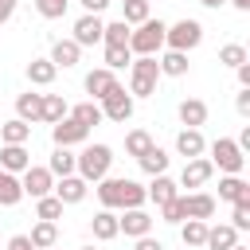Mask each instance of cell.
I'll list each match as a JSON object with an SVG mask.
<instances>
[{"mask_svg": "<svg viewBox=\"0 0 250 250\" xmlns=\"http://www.w3.org/2000/svg\"><path fill=\"white\" fill-rule=\"evenodd\" d=\"M98 199L105 211H113V207L133 211L145 203V188L137 180H125V176H105V180H98Z\"/></svg>", "mask_w": 250, "mask_h": 250, "instance_id": "obj_1", "label": "cell"}, {"mask_svg": "<svg viewBox=\"0 0 250 250\" xmlns=\"http://www.w3.org/2000/svg\"><path fill=\"white\" fill-rule=\"evenodd\" d=\"M109 164H113L109 145H86V148H82V156H74V168H78V176H82L86 184L105 180V176H109Z\"/></svg>", "mask_w": 250, "mask_h": 250, "instance_id": "obj_2", "label": "cell"}, {"mask_svg": "<svg viewBox=\"0 0 250 250\" xmlns=\"http://www.w3.org/2000/svg\"><path fill=\"white\" fill-rule=\"evenodd\" d=\"M164 31L168 23L148 16L145 23H137V31H129V55H156L164 47Z\"/></svg>", "mask_w": 250, "mask_h": 250, "instance_id": "obj_3", "label": "cell"}, {"mask_svg": "<svg viewBox=\"0 0 250 250\" xmlns=\"http://www.w3.org/2000/svg\"><path fill=\"white\" fill-rule=\"evenodd\" d=\"M129 94L133 98H148L156 94V78H160V66H156V55H141L129 62Z\"/></svg>", "mask_w": 250, "mask_h": 250, "instance_id": "obj_4", "label": "cell"}, {"mask_svg": "<svg viewBox=\"0 0 250 250\" xmlns=\"http://www.w3.org/2000/svg\"><path fill=\"white\" fill-rule=\"evenodd\" d=\"M199 39H203V27H199V20H180V23H172L168 31H164V43H168V51H191V47H199Z\"/></svg>", "mask_w": 250, "mask_h": 250, "instance_id": "obj_5", "label": "cell"}, {"mask_svg": "<svg viewBox=\"0 0 250 250\" xmlns=\"http://www.w3.org/2000/svg\"><path fill=\"white\" fill-rule=\"evenodd\" d=\"M242 164H246V156H242V148H238L234 141L219 137V141L211 145V168H219V172H227V176H238Z\"/></svg>", "mask_w": 250, "mask_h": 250, "instance_id": "obj_6", "label": "cell"}, {"mask_svg": "<svg viewBox=\"0 0 250 250\" xmlns=\"http://www.w3.org/2000/svg\"><path fill=\"white\" fill-rule=\"evenodd\" d=\"M102 117H109V121H129V117H133V94H125L121 86H113V90L102 98Z\"/></svg>", "mask_w": 250, "mask_h": 250, "instance_id": "obj_7", "label": "cell"}, {"mask_svg": "<svg viewBox=\"0 0 250 250\" xmlns=\"http://www.w3.org/2000/svg\"><path fill=\"white\" fill-rule=\"evenodd\" d=\"M20 188H23V195H31V199H43V195H51V188H55V176L47 172V168H27L23 172V180H20Z\"/></svg>", "mask_w": 250, "mask_h": 250, "instance_id": "obj_8", "label": "cell"}, {"mask_svg": "<svg viewBox=\"0 0 250 250\" xmlns=\"http://www.w3.org/2000/svg\"><path fill=\"white\" fill-rule=\"evenodd\" d=\"M55 148H70V145H82L86 137H90V129L86 125H78L74 117H62V121H55Z\"/></svg>", "mask_w": 250, "mask_h": 250, "instance_id": "obj_9", "label": "cell"}, {"mask_svg": "<svg viewBox=\"0 0 250 250\" xmlns=\"http://www.w3.org/2000/svg\"><path fill=\"white\" fill-rule=\"evenodd\" d=\"M117 230H125L129 238H145V234L152 230V215L141 211V207H133V211H125V215L117 219Z\"/></svg>", "mask_w": 250, "mask_h": 250, "instance_id": "obj_10", "label": "cell"}, {"mask_svg": "<svg viewBox=\"0 0 250 250\" xmlns=\"http://www.w3.org/2000/svg\"><path fill=\"white\" fill-rule=\"evenodd\" d=\"M180 203H184V215L188 219H211L215 215V199L207 195V191H191V195H180Z\"/></svg>", "mask_w": 250, "mask_h": 250, "instance_id": "obj_11", "label": "cell"}, {"mask_svg": "<svg viewBox=\"0 0 250 250\" xmlns=\"http://www.w3.org/2000/svg\"><path fill=\"white\" fill-rule=\"evenodd\" d=\"M102 31H105V23L98 16H82L74 23V43L78 47H94V43H102Z\"/></svg>", "mask_w": 250, "mask_h": 250, "instance_id": "obj_12", "label": "cell"}, {"mask_svg": "<svg viewBox=\"0 0 250 250\" xmlns=\"http://www.w3.org/2000/svg\"><path fill=\"white\" fill-rule=\"evenodd\" d=\"M31 168V156H27V148L23 145H4L0 148V172H27Z\"/></svg>", "mask_w": 250, "mask_h": 250, "instance_id": "obj_13", "label": "cell"}, {"mask_svg": "<svg viewBox=\"0 0 250 250\" xmlns=\"http://www.w3.org/2000/svg\"><path fill=\"white\" fill-rule=\"evenodd\" d=\"M211 172H215V168H211V160L195 156V160H188V164H184V172H180V184H184V188H203V184L211 180Z\"/></svg>", "mask_w": 250, "mask_h": 250, "instance_id": "obj_14", "label": "cell"}, {"mask_svg": "<svg viewBox=\"0 0 250 250\" xmlns=\"http://www.w3.org/2000/svg\"><path fill=\"white\" fill-rule=\"evenodd\" d=\"M86 188H90V184H86L82 176H62V180L55 184V199H59V203H82V199H86Z\"/></svg>", "mask_w": 250, "mask_h": 250, "instance_id": "obj_15", "label": "cell"}, {"mask_svg": "<svg viewBox=\"0 0 250 250\" xmlns=\"http://www.w3.org/2000/svg\"><path fill=\"white\" fill-rule=\"evenodd\" d=\"M113 86H117V78H113V70H105V66H98V70L86 74V94H90L94 102H102Z\"/></svg>", "mask_w": 250, "mask_h": 250, "instance_id": "obj_16", "label": "cell"}, {"mask_svg": "<svg viewBox=\"0 0 250 250\" xmlns=\"http://www.w3.org/2000/svg\"><path fill=\"white\" fill-rule=\"evenodd\" d=\"M207 250H230V246H238V230L230 227V223H219V227H207V242H203Z\"/></svg>", "mask_w": 250, "mask_h": 250, "instance_id": "obj_17", "label": "cell"}, {"mask_svg": "<svg viewBox=\"0 0 250 250\" xmlns=\"http://www.w3.org/2000/svg\"><path fill=\"white\" fill-rule=\"evenodd\" d=\"M203 133L199 129H180V137H176V152L180 156H188V160H195V156H203Z\"/></svg>", "mask_w": 250, "mask_h": 250, "instance_id": "obj_18", "label": "cell"}, {"mask_svg": "<svg viewBox=\"0 0 250 250\" xmlns=\"http://www.w3.org/2000/svg\"><path fill=\"white\" fill-rule=\"evenodd\" d=\"M180 191H176V180H168V176H152V188H145V199H152L156 207H164V203H172Z\"/></svg>", "mask_w": 250, "mask_h": 250, "instance_id": "obj_19", "label": "cell"}, {"mask_svg": "<svg viewBox=\"0 0 250 250\" xmlns=\"http://www.w3.org/2000/svg\"><path fill=\"white\" fill-rule=\"evenodd\" d=\"M219 199L242 203V199H250V184H246L242 176H223V180H219Z\"/></svg>", "mask_w": 250, "mask_h": 250, "instance_id": "obj_20", "label": "cell"}, {"mask_svg": "<svg viewBox=\"0 0 250 250\" xmlns=\"http://www.w3.org/2000/svg\"><path fill=\"white\" fill-rule=\"evenodd\" d=\"M78 55H82V47L74 39H55V47H51V62L55 66H78Z\"/></svg>", "mask_w": 250, "mask_h": 250, "instance_id": "obj_21", "label": "cell"}, {"mask_svg": "<svg viewBox=\"0 0 250 250\" xmlns=\"http://www.w3.org/2000/svg\"><path fill=\"white\" fill-rule=\"evenodd\" d=\"M39 113H43V94H20L16 98V117L20 121H39Z\"/></svg>", "mask_w": 250, "mask_h": 250, "instance_id": "obj_22", "label": "cell"}, {"mask_svg": "<svg viewBox=\"0 0 250 250\" xmlns=\"http://www.w3.org/2000/svg\"><path fill=\"white\" fill-rule=\"evenodd\" d=\"M180 121H184L188 129H199V125L207 121V105H203L199 98H184V102H180Z\"/></svg>", "mask_w": 250, "mask_h": 250, "instance_id": "obj_23", "label": "cell"}, {"mask_svg": "<svg viewBox=\"0 0 250 250\" xmlns=\"http://www.w3.org/2000/svg\"><path fill=\"white\" fill-rule=\"evenodd\" d=\"M90 227H94V238L98 242H109V238H117L121 230H117V215L113 211H98L94 219H90Z\"/></svg>", "mask_w": 250, "mask_h": 250, "instance_id": "obj_24", "label": "cell"}, {"mask_svg": "<svg viewBox=\"0 0 250 250\" xmlns=\"http://www.w3.org/2000/svg\"><path fill=\"white\" fill-rule=\"evenodd\" d=\"M27 242H31L35 250H51V246L59 242V227H55V223H43V219H39V223L31 227V234H27Z\"/></svg>", "mask_w": 250, "mask_h": 250, "instance_id": "obj_25", "label": "cell"}, {"mask_svg": "<svg viewBox=\"0 0 250 250\" xmlns=\"http://www.w3.org/2000/svg\"><path fill=\"white\" fill-rule=\"evenodd\" d=\"M55 74H59V66H55L51 59H31V62H27V78H31L35 86H51Z\"/></svg>", "mask_w": 250, "mask_h": 250, "instance_id": "obj_26", "label": "cell"}, {"mask_svg": "<svg viewBox=\"0 0 250 250\" xmlns=\"http://www.w3.org/2000/svg\"><path fill=\"white\" fill-rule=\"evenodd\" d=\"M27 137H31V125L20 121V117L0 125V141H4V145H27Z\"/></svg>", "mask_w": 250, "mask_h": 250, "instance_id": "obj_27", "label": "cell"}, {"mask_svg": "<svg viewBox=\"0 0 250 250\" xmlns=\"http://www.w3.org/2000/svg\"><path fill=\"white\" fill-rule=\"evenodd\" d=\"M23 199V188H20V180L12 176V172H0V207H16Z\"/></svg>", "mask_w": 250, "mask_h": 250, "instance_id": "obj_28", "label": "cell"}, {"mask_svg": "<svg viewBox=\"0 0 250 250\" xmlns=\"http://www.w3.org/2000/svg\"><path fill=\"white\" fill-rule=\"evenodd\" d=\"M129 23L125 20H113V23H105V31H102V43L105 47H129Z\"/></svg>", "mask_w": 250, "mask_h": 250, "instance_id": "obj_29", "label": "cell"}, {"mask_svg": "<svg viewBox=\"0 0 250 250\" xmlns=\"http://www.w3.org/2000/svg\"><path fill=\"white\" fill-rule=\"evenodd\" d=\"M156 66H160V74L184 78V74H188V55H184V51H168L164 59H156Z\"/></svg>", "mask_w": 250, "mask_h": 250, "instance_id": "obj_30", "label": "cell"}, {"mask_svg": "<svg viewBox=\"0 0 250 250\" xmlns=\"http://www.w3.org/2000/svg\"><path fill=\"white\" fill-rule=\"evenodd\" d=\"M70 109H66V102H62V94H43V113H39V121H62Z\"/></svg>", "mask_w": 250, "mask_h": 250, "instance_id": "obj_31", "label": "cell"}, {"mask_svg": "<svg viewBox=\"0 0 250 250\" xmlns=\"http://www.w3.org/2000/svg\"><path fill=\"white\" fill-rule=\"evenodd\" d=\"M137 160H141V168H145L148 176H164V172H168V152L156 148V145H152L145 156H137Z\"/></svg>", "mask_w": 250, "mask_h": 250, "instance_id": "obj_32", "label": "cell"}, {"mask_svg": "<svg viewBox=\"0 0 250 250\" xmlns=\"http://www.w3.org/2000/svg\"><path fill=\"white\" fill-rule=\"evenodd\" d=\"M180 238H184V246H195V250H199V246L207 242V223H203V219H188V223L180 227Z\"/></svg>", "mask_w": 250, "mask_h": 250, "instance_id": "obj_33", "label": "cell"}, {"mask_svg": "<svg viewBox=\"0 0 250 250\" xmlns=\"http://www.w3.org/2000/svg\"><path fill=\"white\" fill-rule=\"evenodd\" d=\"M66 117H74L78 125H86V129H90V125H98V121H102V105H98V102H82V105H74Z\"/></svg>", "mask_w": 250, "mask_h": 250, "instance_id": "obj_34", "label": "cell"}, {"mask_svg": "<svg viewBox=\"0 0 250 250\" xmlns=\"http://www.w3.org/2000/svg\"><path fill=\"white\" fill-rule=\"evenodd\" d=\"M47 172L51 176H74V156H70V148H55V156H51V164H47Z\"/></svg>", "mask_w": 250, "mask_h": 250, "instance_id": "obj_35", "label": "cell"}, {"mask_svg": "<svg viewBox=\"0 0 250 250\" xmlns=\"http://www.w3.org/2000/svg\"><path fill=\"white\" fill-rule=\"evenodd\" d=\"M148 148H152V137H148L145 129H133V133L125 137V152H129V156H145Z\"/></svg>", "mask_w": 250, "mask_h": 250, "instance_id": "obj_36", "label": "cell"}, {"mask_svg": "<svg viewBox=\"0 0 250 250\" xmlns=\"http://www.w3.org/2000/svg\"><path fill=\"white\" fill-rule=\"evenodd\" d=\"M129 27H137V23H145L148 20V0H133V4H125V16H121Z\"/></svg>", "mask_w": 250, "mask_h": 250, "instance_id": "obj_37", "label": "cell"}, {"mask_svg": "<svg viewBox=\"0 0 250 250\" xmlns=\"http://www.w3.org/2000/svg\"><path fill=\"white\" fill-rule=\"evenodd\" d=\"M129 62H133L129 47H105V70H121V66H129Z\"/></svg>", "mask_w": 250, "mask_h": 250, "instance_id": "obj_38", "label": "cell"}, {"mask_svg": "<svg viewBox=\"0 0 250 250\" xmlns=\"http://www.w3.org/2000/svg\"><path fill=\"white\" fill-rule=\"evenodd\" d=\"M66 8H70V0H35V12H39L43 20H59Z\"/></svg>", "mask_w": 250, "mask_h": 250, "instance_id": "obj_39", "label": "cell"}, {"mask_svg": "<svg viewBox=\"0 0 250 250\" xmlns=\"http://www.w3.org/2000/svg\"><path fill=\"white\" fill-rule=\"evenodd\" d=\"M219 62H227V66H242V62H246V47H242V43H227V47L219 51Z\"/></svg>", "mask_w": 250, "mask_h": 250, "instance_id": "obj_40", "label": "cell"}, {"mask_svg": "<svg viewBox=\"0 0 250 250\" xmlns=\"http://www.w3.org/2000/svg\"><path fill=\"white\" fill-rule=\"evenodd\" d=\"M35 211H39V219H43V223H55V219H59V215H62V203H59V199H55V195H43V199H39V207H35Z\"/></svg>", "mask_w": 250, "mask_h": 250, "instance_id": "obj_41", "label": "cell"}, {"mask_svg": "<svg viewBox=\"0 0 250 250\" xmlns=\"http://www.w3.org/2000/svg\"><path fill=\"white\" fill-rule=\"evenodd\" d=\"M230 227L234 230H250V199L234 203V215H230Z\"/></svg>", "mask_w": 250, "mask_h": 250, "instance_id": "obj_42", "label": "cell"}, {"mask_svg": "<svg viewBox=\"0 0 250 250\" xmlns=\"http://www.w3.org/2000/svg\"><path fill=\"white\" fill-rule=\"evenodd\" d=\"M160 219H164V223H184V219H188V215H184V203H180V195H176L172 203H164V207H160Z\"/></svg>", "mask_w": 250, "mask_h": 250, "instance_id": "obj_43", "label": "cell"}, {"mask_svg": "<svg viewBox=\"0 0 250 250\" xmlns=\"http://www.w3.org/2000/svg\"><path fill=\"white\" fill-rule=\"evenodd\" d=\"M82 8H86V16H102L105 8H109V0H78Z\"/></svg>", "mask_w": 250, "mask_h": 250, "instance_id": "obj_44", "label": "cell"}, {"mask_svg": "<svg viewBox=\"0 0 250 250\" xmlns=\"http://www.w3.org/2000/svg\"><path fill=\"white\" fill-rule=\"evenodd\" d=\"M234 109H238L242 117H250V90H242V94L234 98Z\"/></svg>", "mask_w": 250, "mask_h": 250, "instance_id": "obj_45", "label": "cell"}, {"mask_svg": "<svg viewBox=\"0 0 250 250\" xmlns=\"http://www.w3.org/2000/svg\"><path fill=\"white\" fill-rule=\"evenodd\" d=\"M133 250H164V242H160V238H148V234H145V238H137V246H133Z\"/></svg>", "mask_w": 250, "mask_h": 250, "instance_id": "obj_46", "label": "cell"}, {"mask_svg": "<svg viewBox=\"0 0 250 250\" xmlns=\"http://www.w3.org/2000/svg\"><path fill=\"white\" fill-rule=\"evenodd\" d=\"M8 250H35V246L27 242V234H16V238L8 242Z\"/></svg>", "mask_w": 250, "mask_h": 250, "instance_id": "obj_47", "label": "cell"}, {"mask_svg": "<svg viewBox=\"0 0 250 250\" xmlns=\"http://www.w3.org/2000/svg\"><path fill=\"white\" fill-rule=\"evenodd\" d=\"M12 12H16V0H0V23H8Z\"/></svg>", "mask_w": 250, "mask_h": 250, "instance_id": "obj_48", "label": "cell"}, {"mask_svg": "<svg viewBox=\"0 0 250 250\" xmlns=\"http://www.w3.org/2000/svg\"><path fill=\"white\" fill-rule=\"evenodd\" d=\"M238 70V82H242V90H250V62H242V66H234Z\"/></svg>", "mask_w": 250, "mask_h": 250, "instance_id": "obj_49", "label": "cell"}, {"mask_svg": "<svg viewBox=\"0 0 250 250\" xmlns=\"http://www.w3.org/2000/svg\"><path fill=\"white\" fill-rule=\"evenodd\" d=\"M230 4H234L238 12H250V0H230Z\"/></svg>", "mask_w": 250, "mask_h": 250, "instance_id": "obj_50", "label": "cell"}, {"mask_svg": "<svg viewBox=\"0 0 250 250\" xmlns=\"http://www.w3.org/2000/svg\"><path fill=\"white\" fill-rule=\"evenodd\" d=\"M203 8H219V4H227V0H199Z\"/></svg>", "mask_w": 250, "mask_h": 250, "instance_id": "obj_51", "label": "cell"}, {"mask_svg": "<svg viewBox=\"0 0 250 250\" xmlns=\"http://www.w3.org/2000/svg\"><path fill=\"white\" fill-rule=\"evenodd\" d=\"M230 250H250V246H230Z\"/></svg>", "mask_w": 250, "mask_h": 250, "instance_id": "obj_52", "label": "cell"}, {"mask_svg": "<svg viewBox=\"0 0 250 250\" xmlns=\"http://www.w3.org/2000/svg\"><path fill=\"white\" fill-rule=\"evenodd\" d=\"M121 4H133V0H121Z\"/></svg>", "mask_w": 250, "mask_h": 250, "instance_id": "obj_53", "label": "cell"}, {"mask_svg": "<svg viewBox=\"0 0 250 250\" xmlns=\"http://www.w3.org/2000/svg\"><path fill=\"white\" fill-rule=\"evenodd\" d=\"M82 250H94V246H82Z\"/></svg>", "mask_w": 250, "mask_h": 250, "instance_id": "obj_54", "label": "cell"}, {"mask_svg": "<svg viewBox=\"0 0 250 250\" xmlns=\"http://www.w3.org/2000/svg\"><path fill=\"white\" fill-rule=\"evenodd\" d=\"M51 250H55V246H51Z\"/></svg>", "mask_w": 250, "mask_h": 250, "instance_id": "obj_55", "label": "cell"}]
</instances>
